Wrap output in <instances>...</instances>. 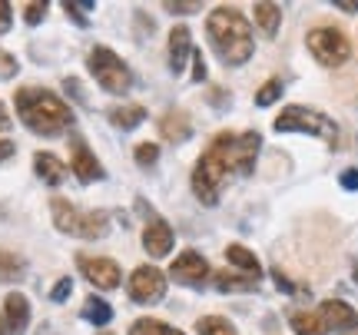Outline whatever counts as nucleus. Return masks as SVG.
Returning <instances> with one entry per match:
<instances>
[{"label":"nucleus","instance_id":"f3484780","mask_svg":"<svg viewBox=\"0 0 358 335\" xmlns=\"http://www.w3.org/2000/svg\"><path fill=\"white\" fill-rule=\"evenodd\" d=\"M34 169H37V176L47 183V186H60V183L66 180V166L53 153H37L34 156Z\"/></svg>","mask_w":358,"mask_h":335},{"label":"nucleus","instance_id":"473e14b6","mask_svg":"<svg viewBox=\"0 0 358 335\" xmlns=\"http://www.w3.org/2000/svg\"><path fill=\"white\" fill-rule=\"evenodd\" d=\"M70 292H73V283L64 276V279H57V285L50 289V299H53V302H66V299H70Z\"/></svg>","mask_w":358,"mask_h":335},{"label":"nucleus","instance_id":"c9c22d12","mask_svg":"<svg viewBox=\"0 0 358 335\" xmlns=\"http://www.w3.org/2000/svg\"><path fill=\"white\" fill-rule=\"evenodd\" d=\"M64 90H66V93H73V100L87 106V93H83V87H80V80L66 77V80H64Z\"/></svg>","mask_w":358,"mask_h":335},{"label":"nucleus","instance_id":"5701e85b","mask_svg":"<svg viewBox=\"0 0 358 335\" xmlns=\"http://www.w3.org/2000/svg\"><path fill=\"white\" fill-rule=\"evenodd\" d=\"M80 315H83L87 322H93V325H106L110 319H113V306H110L106 299H100V296H87Z\"/></svg>","mask_w":358,"mask_h":335},{"label":"nucleus","instance_id":"f704fd0d","mask_svg":"<svg viewBox=\"0 0 358 335\" xmlns=\"http://www.w3.org/2000/svg\"><path fill=\"white\" fill-rule=\"evenodd\" d=\"M17 73V60L7 50H0V80H10Z\"/></svg>","mask_w":358,"mask_h":335},{"label":"nucleus","instance_id":"b1692460","mask_svg":"<svg viewBox=\"0 0 358 335\" xmlns=\"http://www.w3.org/2000/svg\"><path fill=\"white\" fill-rule=\"evenodd\" d=\"M27 276V262L17 252H3L0 249V283H20Z\"/></svg>","mask_w":358,"mask_h":335},{"label":"nucleus","instance_id":"393cba45","mask_svg":"<svg viewBox=\"0 0 358 335\" xmlns=\"http://www.w3.org/2000/svg\"><path fill=\"white\" fill-rule=\"evenodd\" d=\"M196 332L199 335H239L236 325L229 319H222V315H203V319H196Z\"/></svg>","mask_w":358,"mask_h":335},{"label":"nucleus","instance_id":"79ce46f5","mask_svg":"<svg viewBox=\"0 0 358 335\" xmlns=\"http://www.w3.org/2000/svg\"><path fill=\"white\" fill-rule=\"evenodd\" d=\"M0 335H7V322H3V312H0Z\"/></svg>","mask_w":358,"mask_h":335},{"label":"nucleus","instance_id":"7ed1b4c3","mask_svg":"<svg viewBox=\"0 0 358 335\" xmlns=\"http://www.w3.org/2000/svg\"><path fill=\"white\" fill-rule=\"evenodd\" d=\"M232 136L236 133H219L216 140L209 143V150L199 156V163L192 169V193L203 206H216L222 186L236 173L232 163Z\"/></svg>","mask_w":358,"mask_h":335},{"label":"nucleus","instance_id":"dca6fc26","mask_svg":"<svg viewBox=\"0 0 358 335\" xmlns=\"http://www.w3.org/2000/svg\"><path fill=\"white\" fill-rule=\"evenodd\" d=\"M189 57H192V34L186 27H173L169 30V70L179 77Z\"/></svg>","mask_w":358,"mask_h":335},{"label":"nucleus","instance_id":"20e7f679","mask_svg":"<svg viewBox=\"0 0 358 335\" xmlns=\"http://www.w3.org/2000/svg\"><path fill=\"white\" fill-rule=\"evenodd\" d=\"M50 213L57 229L66 232V236H77V239H103L106 229H110V213L103 209H90V213H80L70 199H50Z\"/></svg>","mask_w":358,"mask_h":335},{"label":"nucleus","instance_id":"c756f323","mask_svg":"<svg viewBox=\"0 0 358 335\" xmlns=\"http://www.w3.org/2000/svg\"><path fill=\"white\" fill-rule=\"evenodd\" d=\"M163 10L166 13H199L203 10V3H199V0H166Z\"/></svg>","mask_w":358,"mask_h":335},{"label":"nucleus","instance_id":"9b49d317","mask_svg":"<svg viewBox=\"0 0 358 335\" xmlns=\"http://www.w3.org/2000/svg\"><path fill=\"white\" fill-rule=\"evenodd\" d=\"M70 166H73V176H77L80 183L103 180L100 159L90 153V146H87V140H83V136H73V140H70Z\"/></svg>","mask_w":358,"mask_h":335},{"label":"nucleus","instance_id":"e433bc0d","mask_svg":"<svg viewBox=\"0 0 358 335\" xmlns=\"http://www.w3.org/2000/svg\"><path fill=\"white\" fill-rule=\"evenodd\" d=\"M13 24V7L7 3V0H0V34H7Z\"/></svg>","mask_w":358,"mask_h":335},{"label":"nucleus","instance_id":"ddd939ff","mask_svg":"<svg viewBox=\"0 0 358 335\" xmlns=\"http://www.w3.org/2000/svg\"><path fill=\"white\" fill-rule=\"evenodd\" d=\"M319 315L325 329H335V332H355L358 329V312L342 299H325L319 306Z\"/></svg>","mask_w":358,"mask_h":335},{"label":"nucleus","instance_id":"c85d7f7f","mask_svg":"<svg viewBox=\"0 0 358 335\" xmlns=\"http://www.w3.org/2000/svg\"><path fill=\"white\" fill-rule=\"evenodd\" d=\"M93 10V3H73V0H64V13H70V20L77 27H90L87 13Z\"/></svg>","mask_w":358,"mask_h":335},{"label":"nucleus","instance_id":"423d86ee","mask_svg":"<svg viewBox=\"0 0 358 335\" xmlns=\"http://www.w3.org/2000/svg\"><path fill=\"white\" fill-rule=\"evenodd\" d=\"M87 66H90V73H93V80H96L106 93L123 97V93L133 90V70H129L127 60L116 57L110 47H93L87 57Z\"/></svg>","mask_w":358,"mask_h":335},{"label":"nucleus","instance_id":"ea45409f","mask_svg":"<svg viewBox=\"0 0 358 335\" xmlns=\"http://www.w3.org/2000/svg\"><path fill=\"white\" fill-rule=\"evenodd\" d=\"M335 7L345 13H358V0H335Z\"/></svg>","mask_w":358,"mask_h":335},{"label":"nucleus","instance_id":"72a5a7b5","mask_svg":"<svg viewBox=\"0 0 358 335\" xmlns=\"http://www.w3.org/2000/svg\"><path fill=\"white\" fill-rule=\"evenodd\" d=\"M192 80H196V83L206 80V57H203V50H196V47H192Z\"/></svg>","mask_w":358,"mask_h":335},{"label":"nucleus","instance_id":"f03ea898","mask_svg":"<svg viewBox=\"0 0 358 335\" xmlns=\"http://www.w3.org/2000/svg\"><path fill=\"white\" fill-rule=\"evenodd\" d=\"M17 116L24 120V127L37 136H60L73 127V110L43 87H20L13 93Z\"/></svg>","mask_w":358,"mask_h":335},{"label":"nucleus","instance_id":"37998d69","mask_svg":"<svg viewBox=\"0 0 358 335\" xmlns=\"http://www.w3.org/2000/svg\"><path fill=\"white\" fill-rule=\"evenodd\" d=\"M0 216H3V209H0Z\"/></svg>","mask_w":358,"mask_h":335},{"label":"nucleus","instance_id":"c03bdc74","mask_svg":"<svg viewBox=\"0 0 358 335\" xmlns=\"http://www.w3.org/2000/svg\"><path fill=\"white\" fill-rule=\"evenodd\" d=\"M103 335H110V332H103Z\"/></svg>","mask_w":358,"mask_h":335},{"label":"nucleus","instance_id":"a19ab883","mask_svg":"<svg viewBox=\"0 0 358 335\" xmlns=\"http://www.w3.org/2000/svg\"><path fill=\"white\" fill-rule=\"evenodd\" d=\"M10 127V113H7V106L0 104V129H7Z\"/></svg>","mask_w":358,"mask_h":335},{"label":"nucleus","instance_id":"58836bf2","mask_svg":"<svg viewBox=\"0 0 358 335\" xmlns=\"http://www.w3.org/2000/svg\"><path fill=\"white\" fill-rule=\"evenodd\" d=\"M13 150H17V146H13L10 140H0V163H7V159L13 156Z\"/></svg>","mask_w":358,"mask_h":335},{"label":"nucleus","instance_id":"a878e982","mask_svg":"<svg viewBox=\"0 0 358 335\" xmlns=\"http://www.w3.org/2000/svg\"><path fill=\"white\" fill-rule=\"evenodd\" d=\"M129 335H182V332L166 322H159V319H136L129 325Z\"/></svg>","mask_w":358,"mask_h":335},{"label":"nucleus","instance_id":"4be33fe9","mask_svg":"<svg viewBox=\"0 0 358 335\" xmlns=\"http://www.w3.org/2000/svg\"><path fill=\"white\" fill-rule=\"evenodd\" d=\"M252 17H256V27L262 30V37H275V34H279V27H282V10L275 7V3H256Z\"/></svg>","mask_w":358,"mask_h":335},{"label":"nucleus","instance_id":"7c9ffc66","mask_svg":"<svg viewBox=\"0 0 358 335\" xmlns=\"http://www.w3.org/2000/svg\"><path fill=\"white\" fill-rule=\"evenodd\" d=\"M43 17H47V3H27V7H24V20L30 27H37Z\"/></svg>","mask_w":358,"mask_h":335},{"label":"nucleus","instance_id":"1a4fd4ad","mask_svg":"<svg viewBox=\"0 0 358 335\" xmlns=\"http://www.w3.org/2000/svg\"><path fill=\"white\" fill-rule=\"evenodd\" d=\"M77 269L87 276V283H93L96 289H116L123 283V272L116 266L113 259H103V256H87L80 252L77 256Z\"/></svg>","mask_w":358,"mask_h":335},{"label":"nucleus","instance_id":"aec40b11","mask_svg":"<svg viewBox=\"0 0 358 335\" xmlns=\"http://www.w3.org/2000/svg\"><path fill=\"white\" fill-rule=\"evenodd\" d=\"M110 123L120 129H136L146 120V110L140 104H123V106H110Z\"/></svg>","mask_w":358,"mask_h":335},{"label":"nucleus","instance_id":"2eb2a0df","mask_svg":"<svg viewBox=\"0 0 358 335\" xmlns=\"http://www.w3.org/2000/svg\"><path fill=\"white\" fill-rule=\"evenodd\" d=\"M3 322H7V332L20 335L30 322V302H27L24 292H7L3 299Z\"/></svg>","mask_w":358,"mask_h":335},{"label":"nucleus","instance_id":"39448f33","mask_svg":"<svg viewBox=\"0 0 358 335\" xmlns=\"http://www.w3.org/2000/svg\"><path fill=\"white\" fill-rule=\"evenodd\" d=\"M272 127H275V133H306V136L325 140L329 146H338V123L319 110H308V106H285Z\"/></svg>","mask_w":358,"mask_h":335},{"label":"nucleus","instance_id":"9d476101","mask_svg":"<svg viewBox=\"0 0 358 335\" xmlns=\"http://www.w3.org/2000/svg\"><path fill=\"white\" fill-rule=\"evenodd\" d=\"M169 276H173L179 285H203L206 276H209V262H206L196 249H186V252H179V256L173 259Z\"/></svg>","mask_w":358,"mask_h":335},{"label":"nucleus","instance_id":"412c9836","mask_svg":"<svg viewBox=\"0 0 358 335\" xmlns=\"http://www.w3.org/2000/svg\"><path fill=\"white\" fill-rule=\"evenodd\" d=\"M216 289L219 292H256L259 279L252 276H243V272H216Z\"/></svg>","mask_w":358,"mask_h":335},{"label":"nucleus","instance_id":"0eeeda50","mask_svg":"<svg viewBox=\"0 0 358 335\" xmlns=\"http://www.w3.org/2000/svg\"><path fill=\"white\" fill-rule=\"evenodd\" d=\"M308 53L319 60L322 66H342L352 60V43H348L345 30H338V27H315V30H308Z\"/></svg>","mask_w":358,"mask_h":335},{"label":"nucleus","instance_id":"f8f14e48","mask_svg":"<svg viewBox=\"0 0 358 335\" xmlns=\"http://www.w3.org/2000/svg\"><path fill=\"white\" fill-rule=\"evenodd\" d=\"M173 243H176V236L169 229V222L159 220V216H150L146 226H143V249L153 259H163L173 252Z\"/></svg>","mask_w":358,"mask_h":335},{"label":"nucleus","instance_id":"a211bd4d","mask_svg":"<svg viewBox=\"0 0 358 335\" xmlns=\"http://www.w3.org/2000/svg\"><path fill=\"white\" fill-rule=\"evenodd\" d=\"M289 325H292L295 335H329V329H325V322H322L319 309H299L289 315Z\"/></svg>","mask_w":358,"mask_h":335},{"label":"nucleus","instance_id":"bb28decb","mask_svg":"<svg viewBox=\"0 0 358 335\" xmlns=\"http://www.w3.org/2000/svg\"><path fill=\"white\" fill-rule=\"evenodd\" d=\"M133 159H136V166H143V169L156 166V159H159V146H156V143H140V146L133 150Z\"/></svg>","mask_w":358,"mask_h":335},{"label":"nucleus","instance_id":"6ab92c4d","mask_svg":"<svg viewBox=\"0 0 358 335\" xmlns=\"http://www.w3.org/2000/svg\"><path fill=\"white\" fill-rule=\"evenodd\" d=\"M226 259H229V266H236V269H243V276H252V279H259V276H262V266H259L256 252H249L245 245L232 243L229 249H226Z\"/></svg>","mask_w":358,"mask_h":335},{"label":"nucleus","instance_id":"cd10ccee","mask_svg":"<svg viewBox=\"0 0 358 335\" xmlns=\"http://www.w3.org/2000/svg\"><path fill=\"white\" fill-rule=\"evenodd\" d=\"M282 97V80L275 77V80H268L266 87H259V93H256V106H272L275 100Z\"/></svg>","mask_w":358,"mask_h":335},{"label":"nucleus","instance_id":"2f4dec72","mask_svg":"<svg viewBox=\"0 0 358 335\" xmlns=\"http://www.w3.org/2000/svg\"><path fill=\"white\" fill-rule=\"evenodd\" d=\"M272 279H275V285H279V292H289V296H295V292H306L302 285H295L289 276H282V269H272Z\"/></svg>","mask_w":358,"mask_h":335},{"label":"nucleus","instance_id":"f257e3e1","mask_svg":"<svg viewBox=\"0 0 358 335\" xmlns=\"http://www.w3.org/2000/svg\"><path fill=\"white\" fill-rule=\"evenodd\" d=\"M206 30H209V43H213L216 57L226 66H243L256 53L252 24L236 7H216L206 20Z\"/></svg>","mask_w":358,"mask_h":335},{"label":"nucleus","instance_id":"4c0bfd02","mask_svg":"<svg viewBox=\"0 0 358 335\" xmlns=\"http://www.w3.org/2000/svg\"><path fill=\"white\" fill-rule=\"evenodd\" d=\"M338 183H342V190L355 193V190H358V169H345V173L338 176Z\"/></svg>","mask_w":358,"mask_h":335},{"label":"nucleus","instance_id":"4468645a","mask_svg":"<svg viewBox=\"0 0 358 335\" xmlns=\"http://www.w3.org/2000/svg\"><path fill=\"white\" fill-rule=\"evenodd\" d=\"M156 127H159V136L166 143H186L192 136V120L186 110H166Z\"/></svg>","mask_w":358,"mask_h":335},{"label":"nucleus","instance_id":"6e6552de","mask_svg":"<svg viewBox=\"0 0 358 335\" xmlns=\"http://www.w3.org/2000/svg\"><path fill=\"white\" fill-rule=\"evenodd\" d=\"M127 292L133 302L153 306V302H159V299L166 296V276L156 269V266H140V269H133V276H129Z\"/></svg>","mask_w":358,"mask_h":335}]
</instances>
